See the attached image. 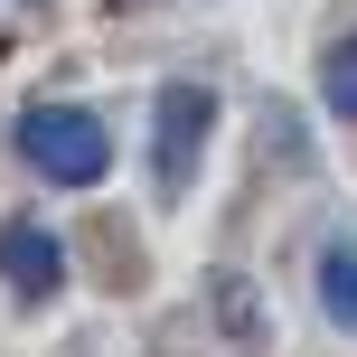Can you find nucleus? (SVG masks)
Returning a JSON list of instances; mask_svg holds the SVG:
<instances>
[{"mask_svg": "<svg viewBox=\"0 0 357 357\" xmlns=\"http://www.w3.org/2000/svg\"><path fill=\"white\" fill-rule=\"evenodd\" d=\"M320 310L357 339V245H329L320 254Z\"/></svg>", "mask_w": 357, "mask_h": 357, "instance_id": "nucleus-4", "label": "nucleus"}, {"mask_svg": "<svg viewBox=\"0 0 357 357\" xmlns=\"http://www.w3.org/2000/svg\"><path fill=\"white\" fill-rule=\"evenodd\" d=\"M0 282H10L19 301H47V291L66 282V245H56L47 226H29V216H10V226H0Z\"/></svg>", "mask_w": 357, "mask_h": 357, "instance_id": "nucleus-3", "label": "nucleus"}, {"mask_svg": "<svg viewBox=\"0 0 357 357\" xmlns=\"http://www.w3.org/2000/svg\"><path fill=\"white\" fill-rule=\"evenodd\" d=\"M19 151H29V169H47L56 188H94V178L113 169V132L94 123V113H75V104H38L29 123H19Z\"/></svg>", "mask_w": 357, "mask_h": 357, "instance_id": "nucleus-1", "label": "nucleus"}, {"mask_svg": "<svg viewBox=\"0 0 357 357\" xmlns=\"http://www.w3.org/2000/svg\"><path fill=\"white\" fill-rule=\"evenodd\" d=\"M320 94H329V113H339V123H357V29L320 56Z\"/></svg>", "mask_w": 357, "mask_h": 357, "instance_id": "nucleus-5", "label": "nucleus"}, {"mask_svg": "<svg viewBox=\"0 0 357 357\" xmlns=\"http://www.w3.org/2000/svg\"><path fill=\"white\" fill-rule=\"evenodd\" d=\"M207 123H216V94L207 85H169L160 94V151H151L160 188H188V160L207 151Z\"/></svg>", "mask_w": 357, "mask_h": 357, "instance_id": "nucleus-2", "label": "nucleus"}]
</instances>
